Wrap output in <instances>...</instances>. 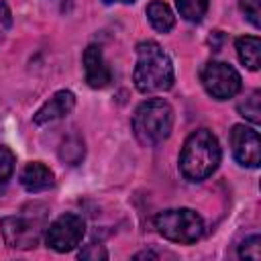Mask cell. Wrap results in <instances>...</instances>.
<instances>
[{"instance_id": "1", "label": "cell", "mask_w": 261, "mask_h": 261, "mask_svg": "<svg viewBox=\"0 0 261 261\" xmlns=\"http://www.w3.org/2000/svg\"><path fill=\"white\" fill-rule=\"evenodd\" d=\"M173 63L161 45L151 39L141 41L137 45V65L133 73L137 90L143 94L165 92L173 86Z\"/></svg>"}, {"instance_id": "2", "label": "cell", "mask_w": 261, "mask_h": 261, "mask_svg": "<svg viewBox=\"0 0 261 261\" xmlns=\"http://www.w3.org/2000/svg\"><path fill=\"white\" fill-rule=\"evenodd\" d=\"M220 163V145L218 139L208 128L194 130L179 153V169L186 179L202 181L210 177Z\"/></svg>"}, {"instance_id": "3", "label": "cell", "mask_w": 261, "mask_h": 261, "mask_svg": "<svg viewBox=\"0 0 261 261\" xmlns=\"http://www.w3.org/2000/svg\"><path fill=\"white\" fill-rule=\"evenodd\" d=\"M173 128V108L161 98L145 100L133 116V130L141 145L153 147L165 141Z\"/></svg>"}, {"instance_id": "4", "label": "cell", "mask_w": 261, "mask_h": 261, "mask_svg": "<svg viewBox=\"0 0 261 261\" xmlns=\"http://www.w3.org/2000/svg\"><path fill=\"white\" fill-rule=\"evenodd\" d=\"M155 228L167 241L179 245H192L204 234V220L196 210L190 208H173L163 210L155 216Z\"/></svg>"}, {"instance_id": "5", "label": "cell", "mask_w": 261, "mask_h": 261, "mask_svg": "<svg viewBox=\"0 0 261 261\" xmlns=\"http://www.w3.org/2000/svg\"><path fill=\"white\" fill-rule=\"evenodd\" d=\"M204 90L214 98V100H228L234 98L241 92V75L239 71L224 63V61H208L202 67L200 73Z\"/></svg>"}, {"instance_id": "6", "label": "cell", "mask_w": 261, "mask_h": 261, "mask_svg": "<svg viewBox=\"0 0 261 261\" xmlns=\"http://www.w3.org/2000/svg\"><path fill=\"white\" fill-rule=\"evenodd\" d=\"M84 234H86L84 218L73 212H65L49 224L45 243H47V247H51L57 253H67L82 243Z\"/></svg>"}, {"instance_id": "7", "label": "cell", "mask_w": 261, "mask_h": 261, "mask_svg": "<svg viewBox=\"0 0 261 261\" xmlns=\"http://www.w3.org/2000/svg\"><path fill=\"white\" fill-rule=\"evenodd\" d=\"M230 147L234 159L245 167H259L261 161V141L259 133L245 124H234L230 130Z\"/></svg>"}, {"instance_id": "8", "label": "cell", "mask_w": 261, "mask_h": 261, "mask_svg": "<svg viewBox=\"0 0 261 261\" xmlns=\"http://www.w3.org/2000/svg\"><path fill=\"white\" fill-rule=\"evenodd\" d=\"M2 237L4 243L12 249H33L39 245L41 230L39 226L24 216H6L2 218Z\"/></svg>"}, {"instance_id": "9", "label": "cell", "mask_w": 261, "mask_h": 261, "mask_svg": "<svg viewBox=\"0 0 261 261\" xmlns=\"http://www.w3.org/2000/svg\"><path fill=\"white\" fill-rule=\"evenodd\" d=\"M84 71H86V82L90 88L102 90L110 84L112 80V71L102 55V47L100 45H90L84 51Z\"/></svg>"}, {"instance_id": "10", "label": "cell", "mask_w": 261, "mask_h": 261, "mask_svg": "<svg viewBox=\"0 0 261 261\" xmlns=\"http://www.w3.org/2000/svg\"><path fill=\"white\" fill-rule=\"evenodd\" d=\"M75 106V96L73 92L69 90H59L55 92L33 116V122L35 124H47V122H53L57 118H63L67 116Z\"/></svg>"}, {"instance_id": "11", "label": "cell", "mask_w": 261, "mask_h": 261, "mask_svg": "<svg viewBox=\"0 0 261 261\" xmlns=\"http://www.w3.org/2000/svg\"><path fill=\"white\" fill-rule=\"evenodd\" d=\"M20 184L27 192L37 194V192H45V190L53 188L55 186V175L41 161H31L20 171Z\"/></svg>"}, {"instance_id": "12", "label": "cell", "mask_w": 261, "mask_h": 261, "mask_svg": "<svg viewBox=\"0 0 261 261\" xmlns=\"http://www.w3.org/2000/svg\"><path fill=\"white\" fill-rule=\"evenodd\" d=\"M234 49H237L241 63L247 69L257 71L261 67V41H259V37H255V35L239 37L234 41Z\"/></svg>"}, {"instance_id": "13", "label": "cell", "mask_w": 261, "mask_h": 261, "mask_svg": "<svg viewBox=\"0 0 261 261\" xmlns=\"http://www.w3.org/2000/svg\"><path fill=\"white\" fill-rule=\"evenodd\" d=\"M147 18L153 24V29L159 31V33H169L175 27L173 10L163 0H151L149 2V6H147Z\"/></svg>"}, {"instance_id": "14", "label": "cell", "mask_w": 261, "mask_h": 261, "mask_svg": "<svg viewBox=\"0 0 261 261\" xmlns=\"http://www.w3.org/2000/svg\"><path fill=\"white\" fill-rule=\"evenodd\" d=\"M84 141L77 137V135H71L67 137L61 147H59V157L61 161H65L67 165H77L82 159H84Z\"/></svg>"}, {"instance_id": "15", "label": "cell", "mask_w": 261, "mask_h": 261, "mask_svg": "<svg viewBox=\"0 0 261 261\" xmlns=\"http://www.w3.org/2000/svg\"><path fill=\"white\" fill-rule=\"evenodd\" d=\"M179 16H184L188 22H200L208 10L210 0H175Z\"/></svg>"}, {"instance_id": "16", "label": "cell", "mask_w": 261, "mask_h": 261, "mask_svg": "<svg viewBox=\"0 0 261 261\" xmlns=\"http://www.w3.org/2000/svg\"><path fill=\"white\" fill-rule=\"evenodd\" d=\"M261 92L259 90H255V92H251L247 98H245V102H241L239 104V112L247 118V120H251L253 124H259L261 122V106H259V102H261Z\"/></svg>"}, {"instance_id": "17", "label": "cell", "mask_w": 261, "mask_h": 261, "mask_svg": "<svg viewBox=\"0 0 261 261\" xmlns=\"http://www.w3.org/2000/svg\"><path fill=\"white\" fill-rule=\"evenodd\" d=\"M14 163H16L14 153H12L8 147L0 145V188L6 186L8 179L12 177V173H14Z\"/></svg>"}, {"instance_id": "18", "label": "cell", "mask_w": 261, "mask_h": 261, "mask_svg": "<svg viewBox=\"0 0 261 261\" xmlns=\"http://www.w3.org/2000/svg\"><path fill=\"white\" fill-rule=\"evenodd\" d=\"M239 257L241 259H251V261H259L261 257V239L259 234H253L249 239H245L239 247Z\"/></svg>"}, {"instance_id": "19", "label": "cell", "mask_w": 261, "mask_h": 261, "mask_svg": "<svg viewBox=\"0 0 261 261\" xmlns=\"http://www.w3.org/2000/svg\"><path fill=\"white\" fill-rule=\"evenodd\" d=\"M241 10L245 12V16L249 18V22L259 29V16H261V8H259V0H241Z\"/></svg>"}, {"instance_id": "20", "label": "cell", "mask_w": 261, "mask_h": 261, "mask_svg": "<svg viewBox=\"0 0 261 261\" xmlns=\"http://www.w3.org/2000/svg\"><path fill=\"white\" fill-rule=\"evenodd\" d=\"M106 257H108L106 249H104L102 245H96V243L86 245V249L80 251V259H92V261H98V259H106Z\"/></svg>"}, {"instance_id": "21", "label": "cell", "mask_w": 261, "mask_h": 261, "mask_svg": "<svg viewBox=\"0 0 261 261\" xmlns=\"http://www.w3.org/2000/svg\"><path fill=\"white\" fill-rule=\"evenodd\" d=\"M10 24H12V14H10V8L4 0H0V41L4 39V35L10 31Z\"/></svg>"}, {"instance_id": "22", "label": "cell", "mask_w": 261, "mask_h": 261, "mask_svg": "<svg viewBox=\"0 0 261 261\" xmlns=\"http://www.w3.org/2000/svg\"><path fill=\"white\" fill-rule=\"evenodd\" d=\"M145 257H151V259H153V257H157V255L151 253V251H143V253H137V255H135V259H145Z\"/></svg>"}, {"instance_id": "23", "label": "cell", "mask_w": 261, "mask_h": 261, "mask_svg": "<svg viewBox=\"0 0 261 261\" xmlns=\"http://www.w3.org/2000/svg\"><path fill=\"white\" fill-rule=\"evenodd\" d=\"M102 2H106V4H114V2H122V4H130V2H135V0H102Z\"/></svg>"}]
</instances>
